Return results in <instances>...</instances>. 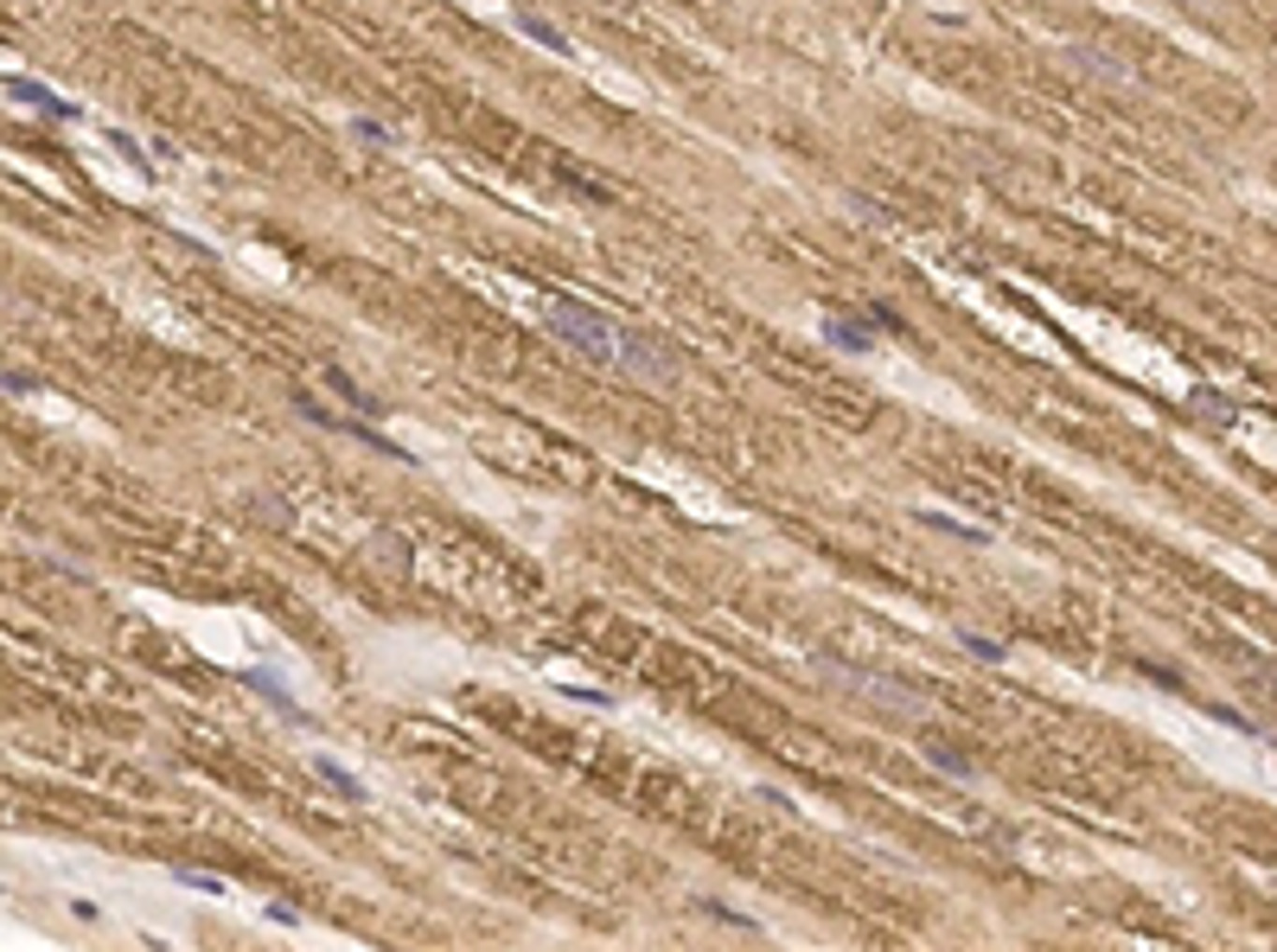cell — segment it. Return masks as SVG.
Returning a JSON list of instances; mask_svg holds the SVG:
<instances>
[{
  "label": "cell",
  "mask_w": 1277,
  "mask_h": 952,
  "mask_svg": "<svg viewBox=\"0 0 1277 952\" xmlns=\"http://www.w3.org/2000/svg\"><path fill=\"white\" fill-rule=\"evenodd\" d=\"M817 678H830L844 696H856V703H869L875 716H894V723H920L926 716V691L920 684H907V678H894V671H869V665H837L830 652H817Z\"/></svg>",
  "instance_id": "6da1fadb"
},
{
  "label": "cell",
  "mask_w": 1277,
  "mask_h": 952,
  "mask_svg": "<svg viewBox=\"0 0 1277 952\" xmlns=\"http://www.w3.org/2000/svg\"><path fill=\"white\" fill-rule=\"evenodd\" d=\"M550 332L563 339V345H575L588 365H620V320L613 314H601V307H588V300H575V294H556V307H550Z\"/></svg>",
  "instance_id": "7a4b0ae2"
},
{
  "label": "cell",
  "mask_w": 1277,
  "mask_h": 952,
  "mask_svg": "<svg viewBox=\"0 0 1277 952\" xmlns=\"http://www.w3.org/2000/svg\"><path fill=\"white\" fill-rule=\"evenodd\" d=\"M301 416H307V422H319V429H332V435H352V441H364V447H377V454H390V461H409V447H396L390 435H377V429H364V422H352V416H332V409H319L314 397H301Z\"/></svg>",
  "instance_id": "3957f363"
},
{
  "label": "cell",
  "mask_w": 1277,
  "mask_h": 952,
  "mask_svg": "<svg viewBox=\"0 0 1277 952\" xmlns=\"http://www.w3.org/2000/svg\"><path fill=\"white\" fill-rule=\"evenodd\" d=\"M817 332H824L830 345H844V352H875V320H869V314H856V320H844V314H824V320H817Z\"/></svg>",
  "instance_id": "277c9868"
},
{
  "label": "cell",
  "mask_w": 1277,
  "mask_h": 952,
  "mask_svg": "<svg viewBox=\"0 0 1277 952\" xmlns=\"http://www.w3.org/2000/svg\"><path fill=\"white\" fill-rule=\"evenodd\" d=\"M7 90H13V103H20V110H38L45 122H77V110H71V103H58V96H51L38 77H13Z\"/></svg>",
  "instance_id": "5b68a950"
},
{
  "label": "cell",
  "mask_w": 1277,
  "mask_h": 952,
  "mask_svg": "<svg viewBox=\"0 0 1277 952\" xmlns=\"http://www.w3.org/2000/svg\"><path fill=\"white\" fill-rule=\"evenodd\" d=\"M243 684H256V691L269 696V703H275V710H282L287 723H307V716H301V710H294V696H287L282 684H275V678H269V671H243Z\"/></svg>",
  "instance_id": "8992f818"
},
{
  "label": "cell",
  "mask_w": 1277,
  "mask_h": 952,
  "mask_svg": "<svg viewBox=\"0 0 1277 952\" xmlns=\"http://www.w3.org/2000/svg\"><path fill=\"white\" fill-rule=\"evenodd\" d=\"M518 26H524V33H531L536 45H543V51H556V58H568V38L556 33L550 20H536V13H524V7H518Z\"/></svg>",
  "instance_id": "52a82bcc"
},
{
  "label": "cell",
  "mask_w": 1277,
  "mask_h": 952,
  "mask_svg": "<svg viewBox=\"0 0 1277 952\" xmlns=\"http://www.w3.org/2000/svg\"><path fill=\"white\" fill-rule=\"evenodd\" d=\"M326 384H332V390H339V397H345V403H352L358 416H371V409H377V397H371V390H358V384L345 377V371H326Z\"/></svg>",
  "instance_id": "ba28073f"
},
{
  "label": "cell",
  "mask_w": 1277,
  "mask_h": 952,
  "mask_svg": "<svg viewBox=\"0 0 1277 952\" xmlns=\"http://www.w3.org/2000/svg\"><path fill=\"white\" fill-rule=\"evenodd\" d=\"M920 524L946 531V537H964V544H984V531H977V524H958V518H946V512H920Z\"/></svg>",
  "instance_id": "9c48e42d"
},
{
  "label": "cell",
  "mask_w": 1277,
  "mask_h": 952,
  "mask_svg": "<svg viewBox=\"0 0 1277 952\" xmlns=\"http://www.w3.org/2000/svg\"><path fill=\"white\" fill-rule=\"evenodd\" d=\"M314 773H319V780H332V786H339L345 799H364V786H358V780H352L345 768H339V761H326V754H319V761H314Z\"/></svg>",
  "instance_id": "30bf717a"
},
{
  "label": "cell",
  "mask_w": 1277,
  "mask_h": 952,
  "mask_svg": "<svg viewBox=\"0 0 1277 952\" xmlns=\"http://www.w3.org/2000/svg\"><path fill=\"white\" fill-rule=\"evenodd\" d=\"M352 135L364 147H384V141H390V128H384V122H371V115H352Z\"/></svg>",
  "instance_id": "8fae6325"
},
{
  "label": "cell",
  "mask_w": 1277,
  "mask_h": 952,
  "mask_svg": "<svg viewBox=\"0 0 1277 952\" xmlns=\"http://www.w3.org/2000/svg\"><path fill=\"white\" fill-rule=\"evenodd\" d=\"M932 768H939V773H952V780H971V773H977L971 761H958L952 748H932Z\"/></svg>",
  "instance_id": "7c38bea8"
},
{
  "label": "cell",
  "mask_w": 1277,
  "mask_h": 952,
  "mask_svg": "<svg viewBox=\"0 0 1277 952\" xmlns=\"http://www.w3.org/2000/svg\"><path fill=\"white\" fill-rule=\"evenodd\" d=\"M173 876L185 882V888H205V895H217V888H224V882H217V876H205V870H173Z\"/></svg>",
  "instance_id": "4fadbf2b"
},
{
  "label": "cell",
  "mask_w": 1277,
  "mask_h": 952,
  "mask_svg": "<svg viewBox=\"0 0 1277 952\" xmlns=\"http://www.w3.org/2000/svg\"><path fill=\"white\" fill-rule=\"evenodd\" d=\"M964 646H971L977 659H1003V646H996V639H977V633H964Z\"/></svg>",
  "instance_id": "5bb4252c"
}]
</instances>
